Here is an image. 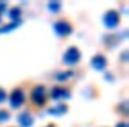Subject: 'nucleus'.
I'll return each mask as SVG.
<instances>
[{
	"label": "nucleus",
	"mask_w": 129,
	"mask_h": 127,
	"mask_svg": "<svg viewBox=\"0 0 129 127\" xmlns=\"http://www.w3.org/2000/svg\"><path fill=\"white\" fill-rule=\"evenodd\" d=\"M30 104L34 107H43L48 102V88L43 84H36L30 90V97H29Z\"/></svg>",
	"instance_id": "f257e3e1"
},
{
	"label": "nucleus",
	"mask_w": 129,
	"mask_h": 127,
	"mask_svg": "<svg viewBox=\"0 0 129 127\" xmlns=\"http://www.w3.org/2000/svg\"><path fill=\"white\" fill-rule=\"evenodd\" d=\"M7 100H9V104H11V107H14V109H18V107H22L23 104H25V91H23V88H13V91L11 93H7Z\"/></svg>",
	"instance_id": "f03ea898"
},
{
	"label": "nucleus",
	"mask_w": 129,
	"mask_h": 127,
	"mask_svg": "<svg viewBox=\"0 0 129 127\" xmlns=\"http://www.w3.org/2000/svg\"><path fill=\"white\" fill-rule=\"evenodd\" d=\"M81 49H77L75 45H72V47H68L67 50L63 52V63L64 65H68V66H74V65H77V63L81 61Z\"/></svg>",
	"instance_id": "7ed1b4c3"
},
{
	"label": "nucleus",
	"mask_w": 129,
	"mask_h": 127,
	"mask_svg": "<svg viewBox=\"0 0 129 127\" xmlns=\"http://www.w3.org/2000/svg\"><path fill=\"white\" fill-rule=\"evenodd\" d=\"M70 95H72V91L67 86H63V84H57V86H54L50 91H48V97H50L52 100H56V104H59L63 100H68Z\"/></svg>",
	"instance_id": "20e7f679"
},
{
	"label": "nucleus",
	"mask_w": 129,
	"mask_h": 127,
	"mask_svg": "<svg viewBox=\"0 0 129 127\" xmlns=\"http://www.w3.org/2000/svg\"><path fill=\"white\" fill-rule=\"evenodd\" d=\"M54 32L57 36H61V38H67V36H70L74 32V25L67 18H59V20L54 22Z\"/></svg>",
	"instance_id": "39448f33"
},
{
	"label": "nucleus",
	"mask_w": 129,
	"mask_h": 127,
	"mask_svg": "<svg viewBox=\"0 0 129 127\" xmlns=\"http://www.w3.org/2000/svg\"><path fill=\"white\" fill-rule=\"evenodd\" d=\"M102 23L108 27V29H117L118 23H120V14L115 11V9H109L104 13V16H102Z\"/></svg>",
	"instance_id": "423d86ee"
},
{
	"label": "nucleus",
	"mask_w": 129,
	"mask_h": 127,
	"mask_svg": "<svg viewBox=\"0 0 129 127\" xmlns=\"http://www.w3.org/2000/svg\"><path fill=\"white\" fill-rule=\"evenodd\" d=\"M16 120H18L20 127H32L34 125V115H32L30 111H22Z\"/></svg>",
	"instance_id": "0eeeda50"
},
{
	"label": "nucleus",
	"mask_w": 129,
	"mask_h": 127,
	"mask_svg": "<svg viewBox=\"0 0 129 127\" xmlns=\"http://www.w3.org/2000/svg\"><path fill=\"white\" fill-rule=\"evenodd\" d=\"M90 63H91V66H93L95 70H99V72L106 70V66H108V59H106V56H102V54H97V56H93Z\"/></svg>",
	"instance_id": "6e6552de"
},
{
	"label": "nucleus",
	"mask_w": 129,
	"mask_h": 127,
	"mask_svg": "<svg viewBox=\"0 0 129 127\" xmlns=\"http://www.w3.org/2000/svg\"><path fill=\"white\" fill-rule=\"evenodd\" d=\"M57 82H67V81H72V79L75 77V72L74 70H64V72H54V75H52Z\"/></svg>",
	"instance_id": "1a4fd4ad"
},
{
	"label": "nucleus",
	"mask_w": 129,
	"mask_h": 127,
	"mask_svg": "<svg viewBox=\"0 0 129 127\" xmlns=\"http://www.w3.org/2000/svg\"><path fill=\"white\" fill-rule=\"evenodd\" d=\"M67 111H68V106L64 104V102H59V104H54V106L48 107V113L54 115V116H63Z\"/></svg>",
	"instance_id": "9d476101"
},
{
	"label": "nucleus",
	"mask_w": 129,
	"mask_h": 127,
	"mask_svg": "<svg viewBox=\"0 0 129 127\" xmlns=\"http://www.w3.org/2000/svg\"><path fill=\"white\" fill-rule=\"evenodd\" d=\"M7 16L11 22H22V9L18 6H14V7H9L7 9Z\"/></svg>",
	"instance_id": "9b49d317"
},
{
	"label": "nucleus",
	"mask_w": 129,
	"mask_h": 127,
	"mask_svg": "<svg viewBox=\"0 0 129 127\" xmlns=\"http://www.w3.org/2000/svg\"><path fill=\"white\" fill-rule=\"evenodd\" d=\"M20 23H22V22H11V23H7V25H2V27H0V34L11 32V30H14L16 27H20Z\"/></svg>",
	"instance_id": "f8f14e48"
},
{
	"label": "nucleus",
	"mask_w": 129,
	"mask_h": 127,
	"mask_svg": "<svg viewBox=\"0 0 129 127\" xmlns=\"http://www.w3.org/2000/svg\"><path fill=\"white\" fill-rule=\"evenodd\" d=\"M47 9L52 11V13H57V11L61 9V2H48V4H47Z\"/></svg>",
	"instance_id": "ddd939ff"
},
{
	"label": "nucleus",
	"mask_w": 129,
	"mask_h": 127,
	"mask_svg": "<svg viewBox=\"0 0 129 127\" xmlns=\"http://www.w3.org/2000/svg\"><path fill=\"white\" fill-rule=\"evenodd\" d=\"M9 118H11L9 111H6V109H0V122H7Z\"/></svg>",
	"instance_id": "4468645a"
},
{
	"label": "nucleus",
	"mask_w": 129,
	"mask_h": 127,
	"mask_svg": "<svg viewBox=\"0 0 129 127\" xmlns=\"http://www.w3.org/2000/svg\"><path fill=\"white\" fill-rule=\"evenodd\" d=\"M7 100V91L2 88V86H0V104H4Z\"/></svg>",
	"instance_id": "2eb2a0df"
},
{
	"label": "nucleus",
	"mask_w": 129,
	"mask_h": 127,
	"mask_svg": "<svg viewBox=\"0 0 129 127\" xmlns=\"http://www.w3.org/2000/svg\"><path fill=\"white\" fill-rule=\"evenodd\" d=\"M7 9H9V6L6 2H0V16H2L4 13H7Z\"/></svg>",
	"instance_id": "dca6fc26"
},
{
	"label": "nucleus",
	"mask_w": 129,
	"mask_h": 127,
	"mask_svg": "<svg viewBox=\"0 0 129 127\" xmlns=\"http://www.w3.org/2000/svg\"><path fill=\"white\" fill-rule=\"evenodd\" d=\"M115 127H127V122H125V120H122V122H118Z\"/></svg>",
	"instance_id": "f3484780"
},
{
	"label": "nucleus",
	"mask_w": 129,
	"mask_h": 127,
	"mask_svg": "<svg viewBox=\"0 0 129 127\" xmlns=\"http://www.w3.org/2000/svg\"><path fill=\"white\" fill-rule=\"evenodd\" d=\"M125 59H127V50L122 52V61H125Z\"/></svg>",
	"instance_id": "a211bd4d"
},
{
	"label": "nucleus",
	"mask_w": 129,
	"mask_h": 127,
	"mask_svg": "<svg viewBox=\"0 0 129 127\" xmlns=\"http://www.w3.org/2000/svg\"><path fill=\"white\" fill-rule=\"evenodd\" d=\"M45 127H56V125H52V123H50V125H45Z\"/></svg>",
	"instance_id": "6ab92c4d"
},
{
	"label": "nucleus",
	"mask_w": 129,
	"mask_h": 127,
	"mask_svg": "<svg viewBox=\"0 0 129 127\" xmlns=\"http://www.w3.org/2000/svg\"><path fill=\"white\" fill-rule=\"evenodd\" d=\"M0 22H2V16H0Z\"/></svg>",
	"instance_id": "aec40b11"
}]
</instances>
